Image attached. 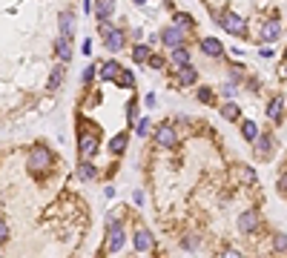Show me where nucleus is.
<instances>
[{"mask_svg":"<svg viewBox=\"0 0 287 258\" xmlns=\"http://www.w3.org/2000/svg\"><path fill=\"white\" fill-rule=\"evenodd\" d=\"M216 20H219L221 29H224V32H230L233 37H244V34H247V23H244L236 12H230V9H227V12H219Z\"/></svg>","mask_w":287,"mask_h":258,"instance_id":"obj_1","label":"nucleus"},{"mask_svg":"<svg viewBox=\"0 0 287 258\" xmlns=\"http://www.w3.org/2000/svg\"><path fill=\"white\" fill-rule=\"evenodd\" d=\"M101 37H103V46L112 52L124 49V32L121 29H112V26H106V23H101Z\"/></svg>","mask_w":287,"mask_h":258,"instance_id":"obj_2","label":"nucleus"},{"mask_svg":"<svg viewBox=\"0 0 287 258\" xmlns=\"http://www.w3.org/2000/svg\"><path fill=\"white\" fill-rule=\"evenodd\" d=\"M258 227H261V215H258L255 209H244V212L238 215V229H241V232L250 235V232H255Z\"/></svg>","mask_w":287,"mask_h":258,"instance_id":"obj_3","label":"nucleus"},{"mask_svg":"<svg viewBox=\"0 0 287 258\" xmlns=\"http://www.w3.org/2000/svg\"><path fill=\"white\" fill-rule=\"evenodd\" d=\"M49 164H52L49 149H43V146H34L32 155H29V170H32V172H40V170H46Z\"/></svg>","mask_w":287,"mask_h":258,"instance_id":"obj_4","label":"nucleus"},{"mask_svg":"<svg viewBox=\"0 0 287 258\" xmlns=\"http://www.w3.org/2000/svg\"><path fill=\"white\" fill-rule=\"evenodd\" d=\"M78 149H81V158L89 161V158H95L98 152V138L92 135V132H81V141H78Z\"/></svg>","mask_w":287,"mask_h":258,"instance_id":"obj_5","label":"nucleus"},{"mask_svg":"<svg viewBox=\"0 0 287 258\" xmlns=\"http://www.w3.org/2000/svg\"><path fill=\"white\" fill-rule=\"evenodd\" d=\"M161 43H164V46H169V49L184 46V29H178V26H167V29L161 32Z\"/></svg>","mask_w":287,"mask_h":258,"instance_id":"obj_6","label":"nucleus"},{"mask_svg":"<svg viewBox=\"0 0 287 258\" xmlns=\"http://www.w3.org/2000/svg\"><path fill=\"white\" fill-rule=\"evenodd\" d=\"M230 175L236 178L238 184H244V187H247V184H255V170L247 167V164H233V167H230Z\"/></svg>","mask_w":287,"mask_h":258,"instance_id":"obj_7","label":"nucleus"},{"mask_svg":"<svg viewBox=\"0 0 287 258\" xmlns=\"http://www.w3.org/2000/svg\"><path fill=\"white\" fill-rule=\"evenodd\" d=\"M279 34H282V23H279L276 17H270V20H264V23H261V32H258V37H261L264 43L279 40Z\"/></svg>","mask_w":287,"mask_h":258,"instance_id":"obj_8","label":"nucleus"},{"mask_svg":"<svg viewBox=\"0 0 287 258\" xmlns=\"http://www.w3.org/2000/svg\"><path fill=\"white\" fill-rule=\"evenodd\" d=\"M155 141H158V146H164V149H172V146L178 143V135H175V129H172V126H158V132H155Z\"/></svg>","mask_w":287,"mask_h":258,"instance_id":"obj_9","label":"nucleus"},{"mask_svg":"<svg viewBox=\"0 0 287 258\" xmlns=\"http://www.w3.org/2000/svg\"><path fill=\"white\" fill-rule=\"evenodd\" d=\"M132 244H135V250H138V253H150L152 247H155V238H152V232H150V229H138V232H135V238H132Z\"/></svg>","mask_w":287,"mask_h":258,"instance_id":"obj_10","label":"nucleus"},{"mask_svg":"<svg viewBox=\"0 0 287 258\" xmlns=\"http://www.w3.org/2000/svg\"><path fill=\"white\" fill-rule=\"evenodd\" d=\"M121 247H124V229H121L118 224H112L109 227V235H106V250L109 253H118Z\"/></svg>","mask_w":287,"mask_h":258,"instance_id":"obj_11","label":"nucleus"},{"mask_svg":"<svg viewBox=\"0 0 287 258\" xmlns=\"http://www.w3.org/2000/svg\"><path fill=\"white\" fill-rule=\"evenodd\" d=\"M255 146V155H258V158H261V161H270L273 158V138L270 135H258V141H255L253 143Z\"/></svg>","mask_w":287,"mask_h":258,"instance_id":"obj_12","label":"nucleus"},{"mask_svg":"<svg viewBox=\"0 0 287 258\" xmlns=\"http://www.w3.org/2000/svg\"><path fill=\"white\" fill-rule=\"evenodd\" d=\"M285 106H287V101L282 98V95H276V98L267 103V118H270V120H282V115H285Z\"/></svg>","mask_w":287,"mask_h":258,"instance_id":"obj_13","label":"nucleus"},{"mask_svg":"<svg viewBox=\"0 0 287 258\" xmlns=\"http://www.w3.org/2000/svg\"><path fill=\"white\" fill-rule=\"evenodd\" d=\"M95 15H98L101 23H106L109 17L115 15V0H98V3H95Z\"/></svg>","mask_w":287,"mask_h":258,"instance_id":"obj_14","label":"nucleus"},{"mask_svg":"<svg viewBox=\"0 0 287 258\" xmlns=\"http://www.w3.org/2000/svg\"><path fill=\"white\" fill-rule=\"evenodd\" d=\"M58 26H61V37H72V32H75V15L72 12H61Z\"/></svg>","mask_w":287,"mask_h":258,"instance_id":"obj_15","label":"nucleus"},{"mask_svg":"<svg viewBox=\"0 0 287 258\" xmlns=\"http://www.w3.org/2000/svg\"><path fill=\"white\" fill-rule=\"evenodd\" d=\"M258 135H261V129H258V123H255V120H241V138H244V141L255 143Z\"/></svg>","mask_w":287,"mask_h":258,"instance_id":"obj_16","label":"nucleus"},{"mask_svg":"<svg viewBox=\"0 0 287 258\" xmlns=\"http://www.w3.org/2000/svg\"><path fill=\"white\" fill-rule=\"evenodd\" d=\"M201 52L204 55H210V57H221V55H224V46H221L216 37H204L201 40Z\"/></svg>","mask_w":287,"mask_h":258,"instance_id":"obj_17","label":"nucleus"},{"mask_svg":"<svg viewBox=\"0 0 287 258\" xmlns=\"http://www.w3.org/2000/svg\"><path fill=\"white\" fill-rule=\"evenodd\" d=\"M124 72L121 69V63H115V60H109V63H103V69H101V78L103 81H118V75Z\"/></svg>","mask_w":287,"mask_h":258,"instance_id":"obj_18","label":"nucleus"},{"mask_svg":"<svg viewBox=\"0 0 287 258\" xmlns=\"http://www.w3.org/2000/svg\"><path fill=\"white\" fill-rule=\"evenodd\" d=\"M127 143H129V135H127V132H118V135L109 141V149H112V155H121L124 149H127Z\"/></svg>","mask_w":287,"mask_h":258,"instance_id":"obj_19","label":"nucleus"},{"mask_svg":"<svg viewBox=\"0 0 287 258\" xmlns=\"http://www.w3.org/2000/svg\"><path fill=\"white\" fill-rule=\"evenodd\" d=\"M221 118H224V120H238V118H241V109H238V103H233V101L224 103V106H221Z\"/></svg>","mask_w":287,"mask_h":258,"instance_id":"obj_20","label":"nucleus"},{"mask_svg":"<svg viewBox=\"0 0 287 258\" xmlns=\"http://www.w3.org/2000/svg\"><path fill=\"white\" fill-rule=\"evenodd\" d=\"M55 52L61 55V60H69V57H72V43H69V37H58V40H55Z\"/></svg>","mask_w":287,"mask_h":258,"instance_id":"obj_21","label":"nucleus"},{"mask_svg":"<svg viewBox=\"0 0 287 258\" xmlns=\"http://www.w3.org/2000/svg\"><path fill=\"white\" fill-rule=\"evenodd\" d=\"M172 63L178 69L190 66V52H187V46H178V49H172Z\"/></svg>","mask_w":287,"mask_h":258,"instance_id":"obj_22","label":"nucleus"},{"mask_svg":"<svg viewBox=\"0 0 287 258\" xmlns=\"http://www.w3.org/2000/svg\"><path fill=\"white\" fill-rule=\"evenodd\" d=\"M78 178H81V181H95V178H98V170H95L89 161H81V167H78Z\"/></svg>","mask_w":287,"mask_h":258,"instance_id":"obj_23","label":"nucleus"},{"mask_svg":"<svg viewBox=\"0 0 287 258\" xmlns=\"http://www.w3.org/2000/svg\"><path fill=\"white\" fill-rule=\"evenodd\" d=\"M178 78H181V84H184V86H190V84H195V81H198V72H195L192 66H184L181 72H178Z\"/></svg>","mask_w":287,"mask_h":258,"instance_id":"obj_24","label":"nucleus"},{"mask_svg":"<svg viewBox=\"0 0 287 258\" xmlns=\"http://www.w3.org/2000/svg\"><path fill=\"white\" fill-rule=\"evenodd\" d=\"M61 81H64V66H55L52 69V75H49V81H46V89H58Z\"/></svg>","mask_w":287,"mask_h":258,"instance_id":"obj_25","label":"nucleus"},{"mask_svg":"<svg viewBox=\"0 0 287 258\" xmlns=\"http://www.w3.org/2000/svg\"><path fill=\"white\" fill-rule=\"evenodd\" d=\"M132 60H135V63H144V60H150V46L138 43L135 49H132Z\"/></svg>","mask_w":287,"mask_h":258,"instance_id":"obj_26","label":"nucleus"},{"mask_svg":"<svg viewBox=\"0 0 287 258\" xmlns=\"http://www.w3.org/2000/svg\"><path fill=\"white\" fill-rule=\"evenodd\" d=\"M273 250L282 253V256H287V235L285 232H276V235H273Z\"/></svg>","mask_w":287,"mask_h":258,"instance_id":"obj_27","label":"nucleus"},{"mask_svg":"<svg viewBox=\"0 0 287 258\" xmlns=\"http://www.w3.org/2000/svg\"><path fill=\"white\" fill-rule=\"evenodd\" d=\"M118 86H124V89H132V86H135V75L124 69V72L118 75Z\"/></svg>","mask_w":287,"mask_h":258,"instance_id":"obj_28","label":"nucleus"},{"mask_svg":"<svg viewBox=\"0 0 287 258\" xmlns=\"http://www.w3.org/2000/svg\"><path fill=\"white\" fill-rule=\"evenodd\" d=\"M236 84H230V81H227V84L221 86V95H224V98H227V101H233V98H236Z\"/></svg>","mask_w":287,"mask_h":258,"instance_id":"obj_29","label":"nucleus"},{"mask_svg":"<svg viewBox=\"0 0 287 258\" xmlns=\"http://www.w3.org/2000/svg\"><path fill=\"white\" fill-rule=\"evenodd\" d=\"M276 189H279V192H282V195L287 198V170L279 175V181H276Z\"/></svg>","mask_w":287,"mask_h":258,"instance_id":"obj_30","label":"nucleus"},{"mask_svg":"<svg viewBox=\"0 0 287 258\" xmlns=\"http://www.w3.org/2000/svg\"><path fill=\"white\" fill-rule=\"evenodd\" d=\"M175 26H178V29H187V26H192V17H190V15H175Z\"/></svg>","mask_w":287,"mask_h":258,"instance_id":"obj_31","label":"nucleus"},{"mask_svg":"<svg viewBox=\"0 0 287 258\" xmlns=\"http://www.w3.org/2000/svg\"><path fill=\"white\" fill-rule=\"evenodd\" d=\"M150 129H152V120L150 118H141V120H138V135H147Z\"/></svg>","mask_w":287,"mask_h":258,"instance_id":"obj_32","label":"nucleus"},{"mask_svg":"<svg viewBox=\"0 0 287 258\" xmlns=\"http://www.w3.org/2000/svg\"><path fill=\"white\" fill-rule=\"evenodd\" d=\"M198 101H201V103H210V101H213V89H207V86H204V89H198Z\"/></svg>","mask_w":287,"mask_h":258,"instance_id":"obj_33","label":"nucleus"},{"mask_svg":"<svg viewBox=\"0 0 287 258\" xmlns=\"http://www.w3.org/2000/svg\"><path fill=\"white\" fill-rule=\"evenodd\" d=\"M127 109H129V115H127V118H129V123H138V103L132 101L129 106H127Z\"/></svg>","mask_w":287,"mask_h":258,"instance_id":"obj_34","label":"nucleus"},{"mask_svg":"<svg viewBox=\"0 0 287 258\" xmlns=\"http://www.w3.org/2000/svg\"><path fill=\"white\" fill-rule=\"evenodd\" d=\"M219 258H244V256H241V253H238L236 247H227V250H224V253H221Z\"/></svg>","mask_w":287,"mask_h":258,"instance_id":"obj_35","label":"nucleus"},{"mask_svg":"<svg viewBox=\"0 0 287 258\" xmlns=\"http://www.w3.org/2000/svg\"><path fill=\"white\" fill-rule=\"evenodd\" d=\"M184 247H187V250L198 247V235H187V238H184Z\"/></svg>","mask_w":287,"mask_h":258,"instance_id":"obj_36","label":"nucleus"},{"mask_svg":"<svg viewBox=\"0 0 287 258\" xmlns=\"http://www.w3.org/2000/svg\"><path fill=\"white\" fill-rule=\"evenodd\" d=\"M132 204H135V206L144 204V192H141V189H135V192H132Z\"/></svg>","mask_w":287,"mask_h":258,"instance_id":"obj_37","label":"nucleus"},{"mask_svg":"<svg viewBox=\"0 0 287 258\" xmlns=\"http://www.w3.org/2000/svg\"><path fill=\"white\" fill-rule=\"evenodd\" d=\"M92 78H95V66H89V69H86V72H84V84H89Z\"/></svg>","mask_w":287,"mask_h":258,"instance_id":"obj_38","label":"nucleus"},{"mask_svg":"<svg viewBox=\"0 0 287 258\" xmlns=\"http://www.w3.org/2000/svg\"><path fill=\"white\" fill-rule=\"evenodd\" d=\"M84 9L86 12H92V0H84Z\"/></svg>","mask_w":287,"mask_h":258,"instance_id":"obj_39","label":"nucleus"},{"mask_svg":"<svg viewBox=\"0 0 287 258\" xmlns=\"http://www.w3.org/2000/svg\"><path fill=\"white\" fill-rule=\"evenodd\" d=\"M3 232H6V224H3V218H0V235H3Z\"/></svg>","mask_w":287,"mask_h":258,"instance_id":"obj_40","label":"nucleus"},{"mask_svg":"<svg viewBox=\"0 0 287 258\" xmlns=\"http://www.w3.org/2000/svg\"><path fill=\"white\" fill-rule=\"evenodd\" d=\"M135 3H138V6H144V3H147V0H135Z\"/></svg>","mask_w":287,"mask_h":258,"instance_id":"obj_41","label":"nucleus"},{"mask_svg":"<svg viewBox=\"0 0 287 258\" xmlns=\"http://www.w3.org/2000/svg\"><path fill=\"white\" fill-rule=\"evenodd\" d=\"M285 57H287V52H285Z\"/></svg>","mask_w":287,"mask_h":258,"instance_id":"obj_42","label":"nucleus"}]
</instances>
